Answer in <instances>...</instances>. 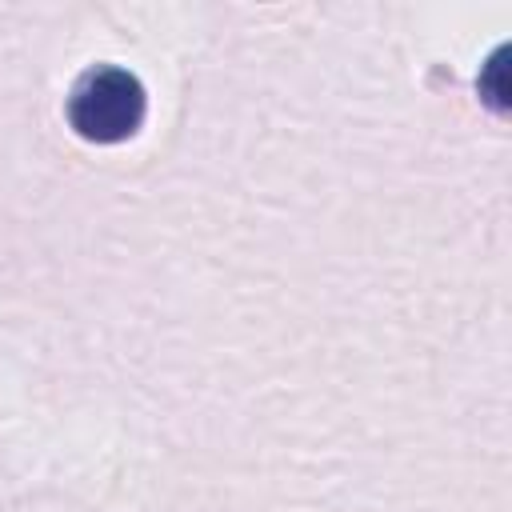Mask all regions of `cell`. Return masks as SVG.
I'll return each instance as SVG.
<instances>
[{"mask_svg":"<svg viewBox=\"0 0 512 512\" xmlns=\"http://www.w3.org/2000/svg\"><path fill=\"white\" fill-rule=\"evenodd\" d=\"M68 120L84 140H128L144 120V88L124 68H96L76 84L68 100Z\"/></svg>","mask_w":512,"mask_h":512,"instance_id":"obj_1","label":"cell"}]
</instances>
